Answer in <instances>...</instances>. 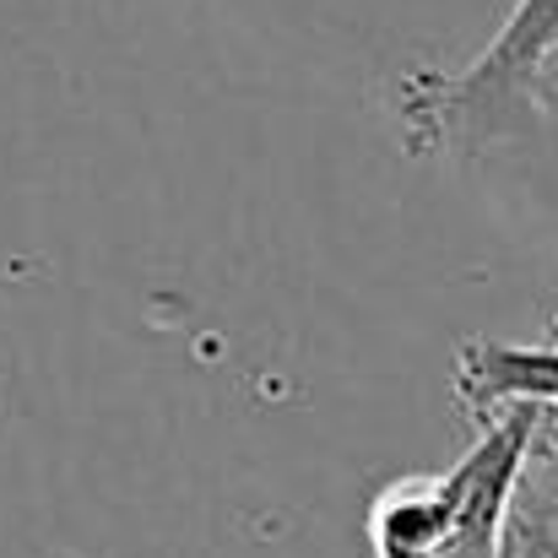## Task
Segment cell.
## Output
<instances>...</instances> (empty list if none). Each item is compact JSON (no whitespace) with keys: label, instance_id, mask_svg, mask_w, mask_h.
Masks as SVG:
<instances>
[{"label":"cell","instance_id":"obj_1","mask_svg":"<svg viewBox=\"0 0 558 558\" xmlns=\"http://www.w3.org/2000/svg\"><path fill=\"white\" fill-rule=\"evenodd\" d=\"M558 44V0H515L510 22L461 71H412L401 82L396 125L412 158L483 153L526 104L532 71Z\"/></svg>","mask_w":558,"mask_h":558},{"label":"cell","instance_id":"obj_4","mask_svg":"<svg viewBox=\"0 0 558 558\" xmlns=\"http://www.w3.org/2000/svg\"><path fill=\"white\" fill-rule=\"evenodd\" d=\"M537 445L558 461V407H543V434H537Z\"/></svg>","mask_w":558,"mask_h":558},{"label":"cell","instance_id":"obj_2","mask_svg":"<svg viewBox=\"0 0 558 558\" xmlns=\"http://www.w3.org/2000/svg\"><path fill=\"white\" fill-rule=\"evenodd\" d=\"M450 390L477 428L510 407H558V342L526 348V342H494L472 337L456 353Z\"/></svg>","mask_w":558,"mask_h":558},{"label":"cell","instance_id":"obj_3","mask_svg":"<svg viewBox=\"0 0 558 558\" xmlns=\"http://www.w3.org/2000/svg\"><path fill=\"white\" fill-rule=\"evenodd\" d=\"M526 104H532V109H543V114H558V44L543 54V65L532 71Z\"/></svg>","mask_w":558,"mask_h":558}]
</instances>
